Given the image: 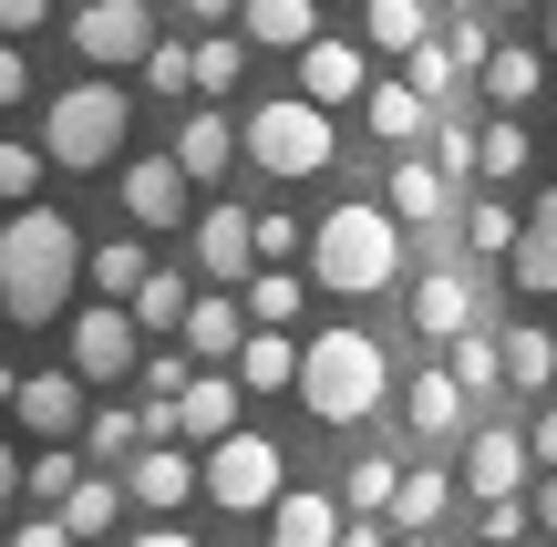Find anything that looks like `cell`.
<instances>
[{"instance_id": "obj_1", "label": "cell", "mask_w": 557, "mask_h": 547, "mask_svg": "<svg viewBox=\"0 0 557 547\" xmlns=\"http://www.w3.org/2000/svg\"><path fill=\"white\" fill-rule=\"evenodd\" d=\"M73 279H83L73 217H62V207H11V227H0V310H11V331L62 321Z\"/></svg>"}, {"instance_id": "obj_2", "label": "cell", "mask_w": 557, "mask_h": 547, "mask_svg": "<svg viewBox=\"0 0 557 547\" xmlns=\"http://www.w3.org/2000/svg\"><path fill=\"white\" fill-rule=\"evenodd\" d=\"M403 279V217L393 207H361L341 197L331 217L310 227V289H331V300H372V289Z\"/></svg>"}, {"instance_id": "obj_3", "label": "cell", "mask_w": 557, "mask_h": 547, "mask_svg": "<svg viewBox=\"0 0 557 547\" xmlns=\"http://www.w3.org/2000/svg\"><path fill=\"white\" fill-rule=\"evenodd\" d=\"M299 403H310V424H361V413H382V393H393V362H382L372 331H320V341H299Z\"/></svg>"}, {"instance_id": "obj_4", "label": "cell", "mask_w": 557, "mask_h": 547, "mask_svg": "<svg viewBox=\"0 0 557 547\" xmlns=\"http://www.w3.org/2000/svg\"><path fill=\"white\" fill-rule=\"evenodd\" d=\"M124 135H135V94H124V83H73V94H52V114H41V156L73 165V176L114 165Z\"/></svg>"}, {"instance_id": "obj_5", "label": "cell", "mask_w": 557, "mask_h": 547, "mask_svg": "<svg viewBox=\"0 0 557 547\" xmlns=\"http://www.w3.org/2000/svg\"><path fill=\"white\" fill-rule=\"evenodd\" d=\"M238 156L259 165V176H320V165L341 156V124L320 114L310 94H269L259 114L238 124Z\"/></svg>"}, {"instance_id": "obj_6", "label": "cell", "mask_w": 557, "mask_h": 547, "mask_svg": "<svg viewBox=\"0 0 557 547\" xmlns=\"http://www.w3.org/2000/svg\"><path fill=\"white\" fill-rule=\"evenodd\" d=\"M207 496H218V507L227 517H269L278 507V486H289V465H278V445H269V434H218V445H207Z\"/></svg>"}, {"instance_id": "obj_7", "label": "cell", "mask_w": 557, "mask_h": 547, "mask_svg": "<svg viewBox=\"0 0 557 547\" xmlns=\"http://www.w3.org/2000/svg\"><path fill=\"white\" fill-rule=\"evenodd\" d=\"M62 41H73L94 73H124V62H145V41H156V11H145V0H83Z\"/></svg>"}, {"instance_id": "obj_8", "label": "cell", "mask_w": 557, "mask_h": 547, "mask_svg": "<svg viewBox=\"0 0 557 547\" xmlns=\"http://www.w3.org/2000/svg\"><path fill=\"white\" fill-rule=\"evenodd\" d=\"M135 362H145L135 310H124V300H94V310L73 321V372H83V383H124Z\"/></svg>"}, {"instance_id": "obj_9", "label": "cell", "mask_w": 557, "mask_h": 547, "mask_svg": "<svg viewBox=\"0 0 557 547\" xmlns=\"http://www.w3.org/2000/svg\"><path fill=\"white\" fill-rule=\"evenodd\" d=\"M527 475H537L527 434H517V424H485L475 445H465V475H455V486L475 496V507H506V496H527Z\"/></svg>"}, {"instance_id": "obj_10", "label": "cell", "mask_w": 557, "mask_h": 547, "mask_svg": "<svg viewBox=\"0 0 557 547\" xmlns=\"http://www.w3.org/2000/svg\"><path fill=\"white\" fill-rule=\"evenodd\" d=\"M299 94L331 114V103H361L372 94V52H361L351 32H320V41H299Z\"/></svg>"}, {"instance_id": "obj_11", "label": "cell", "mask_w": 557, "mask_h": 547, "mask_svg": "<svg viewBox=\"0 0 557 547\" xmlns=\"http://www.w3.org/2000/svg\"><path fill=\"white\" fill-rule=\"evenodd\" d=\"M186 186H197V176L176 165V145H165V156H135V165H124V217H135V227H176L186 217Z\"/></svg>"}, {"instance_id": "obj_12", "label": "cell", "mask_w": 557, "mask_h": 547, "mask_svg": "<svg viewBox=\"0 0 557 547\" xmlns=\"http://www.w3.org/2000/svg\"><path fill=\"white\" fill-rule=\"evenodd\" d=\"M475 331V269H423L413 279V341H455Z\"/></svg>"}, {"instance_id": "obj_13", "label": "cell", "mask_w": 557, "mask_h": 547, "mask_svg": "<svg viewBox=\"0 0 557 547\" xmlns=\"http://www.w3.org/2000/svg\"><path fill=\"white\" fill-rule=\"evenodd\" d=\"M11 413L41 434V445H73L83 434V372H32V383L11 393Z\"/></svg>"}, {"instance_id": "obj_14", "label": "cell", "mask_w": 557, "mask_h": 547, "mask_svg": "<svg viewBox=\"0 0 557 547\" xmlns=\"http://www.w3.org/2000/svg\"><path fill=\"white\" fill-rule=\"evenodd\" d=\"M238 434V372H186L176 393V445H218Z\"/></svg>"}, {"instance_id": "obj_15", "label": "cell", "mask_w": 557, "mask_h": 547, "mask_svg": "<svg viewBox=\"0 0 557 547\" xmlns=\"http://www.w3.org/2000/svg\"><path fill=\"white\" fill-rule=\"evenodd\" d=\"M197 259H207V279H248V269H259V217H248V207H207L197 217Z\"/></svg>"}, {"instance_id": "obj_16", "label": "cell", "mask_w": 557, "mask_h": 547, "mask_svg": "<svg viewBox=\"0 0 557 547\" xmlns=\"http://www.w3.org/2000/svg\"><path fill=\"white\" fill-rule=\"evenodd\" d=\"M197 486L207 475L186 465V445H135V465H124V496H135V507H186Z\"/></svg>"}, {"instance_id": "obj_17", "label": "cell", "mask_w": 557, "mask_h": 547, "mask_svg": "<svg viewBox=\"0 0 557 547\" xmlns=\"http://www.w3.org/2000/svg\"><path fill=\"white\" fill-rule=\"evenodd\" d=\"M269 547H341V496L278 486V507H269Z\"/></svg>"}, {"instance_id": "obj_18", "label": "cell", "mask_w": 557, "mask_h": 547, "mask_svg": "<svg viewBox=\"0 0 557 547\" xmlns=\"http://www.w3.org/2000/svg\"><path fill=\"white\" fill-rule=\"evenodd\" d=\"M238 41L299 52V41H320V0H238Z\"/></svg>"}, {"instance_id": "obj_19", "label": "cell", "mask_w": 557, "mask_h": 547, "mask_svg": "<svg viewBox=\"0 0 557 547\" xmlns=\"http://www.w3.org/2000/svg\"><path fill=\"white\" fill-rule=\"evenodd\" d=\"M186 362H238V341H248V300H186Z\"/></svg>"}, {"instance_id": "obj_20", "label": "cell", "mask_w": 557, "mask_h": 547, "mask_svg": "<svg viewBox=\"0 0 557 547\" xmlns=\"http://www.w3.org/2000/svg\"><path fill=\"white\" fill-rule=\"evenodd\" d=\"M506 269H517V289L557 300V186H547L537 207H527V227H517V259H506Z\"/></svg>"}, {"instance_id": "obj_21", "label": "cell", "mask_w": 557, "mask_h": 547, "mask_svg": "<svg viewBox=\"0 0 557 547\" xmlns=\"http://www.w3.org/2000/svg\"><path fill=\"white\" fill-rule=\"evenodd\" d=\"M382 197H393V217H403V227H434L444 207H455V176H444L434 156H403V165H393V186H382Z\"/></svg>"}, {"instance_id": "obj_22", "label": "cell", "mask_w": 557, "mask_h": 547, "mask_svg": "<svg viewBox=\"0 0 557 547\" xmlns=\"http://www.w3.org/2000/svg\"><path fill=\"white\" fill-rule=\"evenodd\" d=\"M475 83H485V103H496V114H517V103H537L547 52H527V41H496V52L475 62Z\"/></svg>"}, {"instance_id": "obj_23", "label": "cell", "mask_w": 557, "mask_h": 547, "mask_svg": "<svg viewBox=\"0 0 557 547\" xmlns=\"http://www.w3.org/2000/svg\"><path fill=\"white\" fill-rule=\"evenodd\" d=\"M361 114H372V135H382V145H423V135H434V103H423L403 73H393V83H372V94H361Z\"/></svg>"}, {"instance_id": "obj_24", "label": "cell", "mask_w": 557, "mask_h": 547, "mask_svg": "<svg viewBox=\"0 0 557 547\" xmlns=\"http://www.w3.org/2000/svg\"><path fill=\"white\" fill-rule=\"evenodd\" d=\"M455 507V475L444 465H403V486H393V517L382 527H403V537H434V517Z\"/></svg>"}, {"instance_id": "obj_25", "label": "cell", "mask_w": 557, "mask_h": 547, "mask_svg": "<svg viewBox=\"0 0 557 547\" xmlns=\"http://www.w3.org/2000/svg\"><path fill=\"white\" fill-rule=\"evenodd\" d=\"M176 165H186L197 186H218L227 165H238V124H227V114H186V124H176Z\"/></svg>"}, {"instance_id": "obj_26", "label": "cell", "mask_w": 557, "mask_h": 547, "mask_svg": "<svg viewBox=\"0 0 557 547\" xmlns=\"http://www.w3.org/2000/svg\"><path fill=\"white\" fill-rule=\"evenodd\" d=\"M299 383V341H289V331H248V341H238V393H289Z\"/></svg>"}, {"instance_id": "obj_27", "label": "cell", "mask_w": 557, "mask_h": 547, "mask_svg": "<svg viewBox=\"0 0 557 547\" xmlns=\"http://www.w3.org/2000/svg\"><path fill=\"white\" fill-rule=\"evenodd\" d=\"M403 413H413V434L434 445V434H455V424H465V383H455L444 362H423V372H413V393H403Z\"/></svg>"}, {"instance_id": "obj_28", "label": "cell", "mask_w": 557, "mask_h": 547, "mask_svg": "<svg viewBox=\"0 0 557 547\" xmlns=\"http://www.w3.org/2000/svg\"><path fill=\"white\" fill-rule=\"evenodd\" d=\"M124 507H135V496H124L114 475H83V486L62 496L52 517H62V527H73V547H83V537H103V527H124Z\"/></svg>"}, {"instance_id": "obj_29", "label": "cell", "mask_w": 557, "mask_h": 547, "mask_svg": "<svg viewBox=\"0 0 557 547\" xmlns=\"http://www.w3.org/2000/svg\"><path fill=\"white\" fill-rule=\"evenodd\" d=\"M361 32H372V52H413V41H434V11L423 0H361Z\"/></svg>"}, {"instance_id": "obj_30", "label": "cell", "mask_w": 557, "mask_h": 547, "mask_svg": "<svg viewBox=\"0 0 557 547\" xmlns=\"http://www.w3.org/2000/svg\"><path fill=\"white\" fill-rule=\"evenodd\" d=\"M124 310H135L145 341H176V331H186V279H176V269H145V289H135Z\"/></svg>"}, {"instance_id": "obj_31", "label": "cell", "mask_w": 557, "mask_h": 547, "mask_svg": "<svg viewBox=\"0 0 557 547\" xmlns=\"http://www.w3.org/2000/svg\"><path fill=\"white\" fill-rule=\"evenodd\" d=\"M238 300H248V321L289 331L299 310H310V279H289V269H248V279H238Z\"/></svg>"}, {"instance_id": "obj_32", "label": "cell", "mask_w": 557, "mask_h": 547, "mask_svg": "<svg viewBox=\"0 0 557 547\" xmlns=\"http://www.w3.org/2000/svg\"><path fill=\"white\" fill-rule=\"evenodd\" d=\"M444 372H455L465 403H475V393H496V383H506V341H485V331H455V341H444Z\"/></svg>"}, {"instance_id": "obj_33", "label": "cell", "mask_w": 557, "mask_h": 547, "mask_svg": "<svg viewBox=\"0 0 557 547\" xmlns=\"http://www.w3.org/2000/svg\"><path fill=\"white\" fill-rule=\"evenodd\" d=\"M517 207L506 197H465V248H475V259H517Z\"/></svg>"}, {"instance_id": "obj_34", "label": "cell", "mask_w": 557, "mask_h": 547, "mask_svg": "<svg viewBox=\"0 0 557 547\" xmlns=\"http://www.w3.org/2000/svg\"><path fill=\"white\" fill-rule=\"evenodd\" d=\"M83 279H94V300H135V289H145V248L135 238H103L94 259H83Z\"/></svg>"}, {"instance_id": "obj_35", "label": "cell", "mask_w": 557, "mask_h": 547, "mask_svg": "<svg viewBox=\"0 0 557 547\" xmlns=\"http://www.w3.org/2000/svg\"><path fill=\"white\" fill-rule=\"evenodd\" d=\"M506 383H517V393H547V383H557V341H547L537 321L506 331Z\"/></svg>"}, {"instance_id": "obj_36", "label": "cell", "mask_w": 557, "mask_h": 547, "mask_svg": "<svg viewBox=\"0 0 557 547\" xmlns=\"http://www.w3.org/2000/svg\"><path fill=\"white\" fill-rule=\"evenodd\" d=\"M527 156H537V145H527V124H517V114L475 135V176H496V186H517V176H527Z\"/></svg>"}, {"instance_id": "obj_37", "label": "cell", "mask_w": 557, "mask_h": 547, "mask_svg": "<svg viewBox=\"0 0 557 547\" xmlns=\"http://www.w3.org/2000/svg\"><path fill=\"white\" fill-rule=\"evenodd\" d=\"M393 486H403V465H393V455H361V465H351V486H341V517H393Z\"/></svg>"}, {"instance_id": "obj_38", "label": "cell", "mask_w": 557, "mask_h": 547, "mask_svg": "<svg viewBox=\"0 0 557 547\" xmlns=\"http://www.w3.org/2000/svg\"><path fill=\"white\" fill-rule=\"evenodd\" d=\"M73 486H83V445H41L32 465H21V496H41V507H62Z\"/></svg>"}, {"instance_id": "obj_39", "label": "cell", "mask_w": 557, "mask_h": 547, "mask_svg": "<svg viewBox=\"0 0 557 547\" xmlns=\"http://www.w3.org/2000/svg\"><path fill=\"white\" fill-rule=\"evenodd\" d=\"M135 83H145V94H197V52H186V41H145V62H135Z\"/></svg>"}, {"instance_id": "obj_40", "label": "cell", "mask_w": 557, "mask_h": 547, "mask_svg": "<svg viewBox=\"0 0 557 547\" xmlns=\"http://www.w3.org/2000/svg\"><path fill=\"white\" fill-rule=\"evenodd\" d=\"M403 83H413V94H423V103H434V114H444L465 73H455V52H444V41H413V52H403Z\"/></svg>"}, {"instance_id": "obj_41", "label": "cell", "mask_w": 557, "mask_h": 547, "mask_svg": "<svg viewBox=\"0 0 557 547\" xmlns=\"http://www.w3.org/2000/svg\"><path fill=\"white\" fill-rule=\"evenodd\" d=\"M423 145H434V165H444V176H455V186L475 176V124H465L455 103H444V114H434V135H423Z\"/></svg>"}, {"instance_id": "obj_42", "label": "cell", "mask_w": 557, "mask_h": 547, "mask_svg": "<svg viewBox=\"0 0 557 547\" xmlns=\"http://www.w3.org/2000/svg\"><path fill=\"white\" fill-rule=\"evenodd\" d=\"M186 52H197V94H227V83L248 73V41H238V32H218V41H186Z\"/></svg>"}, {"instance_id": "obj_43", "label": "cell", "mask_w": 557, "mask_h": 547, "mask_svg": "<svg viewBox=\"0 0 557 547\" xmlns=\"http://www.w3.org/2000/svg\"><path fill=\"white\" fill-rule=\"evenodd\" d=\"M73 445H94V465H114V455H135V445H145V413H94Z\"/></svg>"}, {"instance_id": "obj_44", "label": "cell", "mask_w": 557, "mask_h": 547, "mask_svg": "<svg viewBox=\"0 0 557 547\" xmlns=\"http://www.w3.org/2000/svg\"><path fill=\"white\" fill-rule=\"evenodd\" d=\"M434 41H444V52H455V73H475V62L496 52V21H485V11H455V21H444Z\"/></svg>"}, {"instance_id": "obj_45", "label": "cell", "mask_w": 557, "mask_h": 547, "mask_svg": "<svg viewBox=\"0 0 557 547\" xmlns=\"http://www.w3.org/2000/svg\"><path fill=\"white\" fill-rule=\"evenodd\" d=\"M41 165H52V156H41V145L0 135V197H32V186H41Z\"/></svg>"}, {"instance_id": "obj_46", "label": "cell", "mask_w": 557, "mask_h": 547, "mask_svg": "<svg viewBox=\"0 0 557 547\" xmlns=\"http://www.w3.org/2000/svg\"><path fill=\"white\" fill-rule=\"evenodd\" d=\"M145 393H156V403H176V393H186V341H165V351H145Z\"/></svg>"}, {"instance_id": "obj_47", "label": "cell", "mask_w": 557, "mask_h": 547, "mask_svg": "<svg viewBox=\"0 0 557 547\" xmlns=\"http://www.w3.org/2000/svg\"><path fill=\"white\" fill-rule=\"evenodd\" d=\"M299 217H278V207H259V269H278V259H299Z\"/></svg>"}, {"instance_id": "obj_48", "label": "cell", "mask_w": 557, "mask_h": 547, "mask_svg": "<svg viewBox=\"0 0 557 547\" xmlns=\"http://www.w3.org/2000/svg\"><path fill=\"white\" fill-rule=\"evenodd\" d=\"M21 94H32V62H21V41H11V32H0V114H11V103H21Z\"/></svg>"}, {"instance_id": "obj_49", "label": "cell", "mask_w": 557, "mask_h": 547, "mask_svg": "<svg viewBox=\"0 0 557 547\" xmlns=\"http://www.w3.org/2000/svg\"><path fill=\"white\" fill-rule=\"evenodd\" d=\"M11 547H73V527L62 517H32V527H11Z\"/></svg>"}, {"instance_id": "obj_50", "label": "cell", "mask_w": 557, "mask_h": 547, "mask_svg": "<svg viewBox=\"0 0 557 547\" xmlns=\"http://www.w3.org/2000/svg\"><path fill=\"white\" fill-rule=\"evenodd\" d=\"M52 21V0H0V32H41Z\"/></svg>"}, {"instance_id": "obj_51", "label": "cell", "mask_w": 557, "mask_h": 547, "mask_svg": "<svg viewBox=\"0 0 557 547\" xmlns=\"http://www.w3.org/2000/svg\"><path fill=\"white\" fill-rule=\"evenodd\" d=\"M527 455H537V465H557V403L537 413V424H527Z\"/></svg>"}, {"instance_id": "obj_52", "label": "cell", "mask_w": 557, "mask_h": 547, "mask_svg": "<svg viewBox=\"0 0 557 547\" xmlns=\"http://www.w3.org/2000/svg\"><path fill=\"white\" fill-rule=\"evenodd\" d=\"M527 517H537V527H547V537H557V465H547V475H537V496H527Z\"/></svg>"}, {"instance_id": "obj_53", "label": "cell", "mask_w": 557, "mask_h": 547, "mask_svg": "<svg viewBox=\"0 0 557 547\" xmlns=\"http://www.w3.org/2000/svg\"><path fill=\"white\" fill-rule=\"evenodd\" d=\"M341 547H382V517H341Z\"/></svg>"}, {"instance_id": "obj_54", "label": "cell", "mask_w": 557, "mask_h": 547, "mask_svg": "<svg viewBox=\"0 0 557 547\" xmlns=\"http://www.w3.org/2000/svg\"><path fill=\"white\" fill-rule=\"evenodd\" d=\"M186 21H238V0H176Z\"/></svg>"}, {"instance_id": "obj_55", "label": "cell", "mask_w": 557, "mask_h": 547, "mask_svg": "<svg viewBox=\"0 0 557 547\" xmlns=\"http://www.w3.org/2000/svg\"><path fill=\"white\" fill-rule=\"evenodd\" d=\"M11 496H21V455L0 445V517H11Z\"/></svg>"}, {"instance_id": "obj_56", "label": "cell", "mask_w": 557, "mask_h": 547, "mask_svg": "<svg viewBox=\"0 0 557 547\" xmlns=\"http://www.w3.org/2000/svg\"><path fill=\"white\" fill-rule=\"evenodd\" d=\"M135 547H197V537H186V527H145Z\"/></svg>"}, {"instance_id": "obj_57", "label": "cell", "mask_w": 557, "mask_h": 547, "mask_svg": "<svg viewBox=\"0 0 557 547\" xmlns=\"http://www.w3.org/2000/svg\"><path fill=\"white\" fill-rule=\"evenodd\" d=\"M11 393H21V372H11V362H0V413H11Z\"/></svg>"}, {"instance_id": "obj_58", "label": "cell", "mask_w": 557, "mask_h": 547, "mask_svg": "<svg viewBox=\"0 0 557 547\" xmlns=\"http://www.w3.org/2000/svg\"><path fill=\"white\" fill-rule=\"evenodd\" d=\"M547 62H557V0H547Z\"/></svg>"}, {"instance_id": "obj_59", "label": "cell", "mask_w": 557, "mask_h": 547, "mask_svg": "<svg viewBox=\"0 0 557 547\" xmlns=\"http://www.w3.org/2000/svg\"><path fill=\"white\" fill-rule=\"evenodd\" d=\"M485 11H527V0H485Z\"/></svg>"}, {"instance_id": "obj_60", "label": "cell", "mask_w": 557, "mask_h": 547, "mask_svg": "<svg viewBox=\"0 0 557 547\" xmlns=\"http://www.w3.org/2000/svg\"><path fill=\"white\" fill-rule=\"evenodd\" d=\"M485 547H527V537H485Z\"/></svg>"}, {"instance_id": "obj_61", "label": "cell", "mask_w": 557, "mask_h": 547, "mask_svg": "<svg viewBox=\"0 0 557 547\" xmlns=\"http://www.w3.org/2000/svg\"><path fill=\"white\" fill-rule=\"evenodd\" d=\"M455 11H485V0H455Z\"/></svg>"}, {"instance_id": "obj_62", "label": "cell", "mask_w": 557, "mask_h": 547, "mask_svg": "<svg viewBox=\"0 0 557 547\" xmlns=\"http://www.w3.org/2000/svg\"><path fill=\"white\" fill-rule=\"evenodd\" d=\"M403 547H434V537H403Z\"/></svg>"}]
</instances>
